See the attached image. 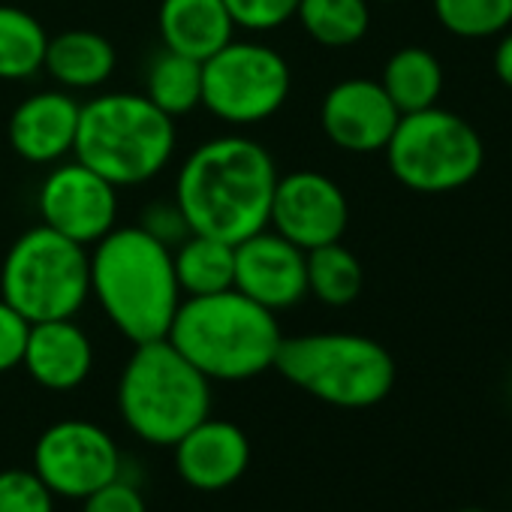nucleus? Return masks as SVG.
I'll return each instance as SVG.
<instances>
[{
	"instance_id": "1",
	"label": "nucleus",
	"mask_w": 512,
	"mask_h": 512,
	"mask_svg": "<svg viewBox=\"0 0 512 512\" xmlns=\"http://www.w3.org/2000/svg\"><path fill=\"white\" fill-rule=\"evenodd\" d=\"M278 166L269 148L247 136L202 142L178 169L175 205L190 232L229 244L269 226Z\"/></svg>"
},
{
	"instance_id": "2",
	"label": "nucleus",
	"mask_w": 512,
	"mask_h": 512,
	"mask_svg": "<svg viewBox=\"0 0 512 512\" xmlns=\"http://www.w3.org/2000/svg\"><path fill=\"white\" fill-rule=\"evenodd\" d=\"M91 296L130 344L166 338L181 305L172 247L145 226H115L94 244Z\"/></svg>"
},
{
	"instance_id": "3",
	"label": "nucleus",
	"mask_w": 512,
	"mask_h": 512,
	"mask_svg": "<svg viewBox=\"0 0 512 512\" xmlns=\"http://www.w3.org/2000/svg\"><path fill=\"white\" fill-rule=\"evenodd\" d=\"M169 344L208 380L238 383L275 368L284 341L275 311L238 290L181 299Z\"/></svg>"
},
{
	"instance_id": "4",
	"label": "nucleus",
	"mask_w": 512,
	"mask_h": 512,
	"mask_svg": "<svg viewBox=\"0 0 512 512\" xmlns=\"http://www.w3.org/2000/svg\"><path fill=\"white\" fill-rule=\"evenodd\" d=\"M118 410L139 440L175 446L211 416V380L169 338L133 344L118 380Z\"/></svg>"
},
{
	"instance_id": "5",
	"label": "nucleus",
	"mask_w": 512,
	"mask_h": 512,
	"mask_svg": "<svg viewBox=\"0 0 512 512\" xmlns=\"http://www.w3.org/2000/svg\"><path fill=\"white\" fill-rule=\"evenodd\" d=\"M175 151V118L145 94H100L79 112L73 154L112 181L136 187L157 178Z\"/></svg>"
},
{
	"instance_id": "6",
	"label": "nucleus",
	"mask_w": 512,
	"mask_h": 512,
	"mask_svg": "<svg viewBox=\"0 0 512 512\" xmlns=\"http://www.w3.org/2000/svg\"><path fill=\"white\" fill-rule=\"evenodd\" d=\"M275 371L284 380L341 410H365L395 386L392 353L365 335L314 332L284 338L275 356Z\"/></svg>"
},
{
	"instance_id": "7",
	"label": "nucleus",
	"mask_w": 512,
	"mask_h": 512,
	"mask_svg": "<svg viewBox=\"0 0 512 512\" xmlns=\"http://www.w3.org/2000/svg\"><path fill=\"white\" fill-rule=\"evenodd\" d=\"M91 296V256L85 244L46 223L22 232L4 256L0 299L28 323L70 320Z\"/></svg>"
},
{
	"instance_id": "8",
	"label": "nucleus",
	"mask_w": 512,
	"mask_h": 512,
	"mask_svg": "<svg viewBox=\"0 0 512 512\" xmlns=\"http://www.w3.org/2000/svg\"><path fill=\"white\" fill-rule=\"evenodd\" d=\"M383 151L395 181L416 193L461 190L485 163V145L473 124L440 106L401 115Z\"/></svg>"
},
{
	"instance_id": "9",
	"label": "nucleus",
	"mask_w": 512,
	"mask_h": 512,
	"mask_svg": "<svg viewBox=\"0 0 512 512\" xmlns=\"http://www.w3.org/2000/svg\"><path fill=\"white\" fill-rule=\"evenodd\" d=\"M293 73L281 52L229 40L202 61V106L226 124H260L290 97Z\"/></svg>"
},
{
	"instance_id": "10",
	"label": "nucleus",
	"mask_w": 512,
	"mask_h": 512,
	"mask_svg": "<svg viewBox=\"0 0 512 512\" xmlns=\"http://www.w3.org/2000/svg\"><path fill=\"white\" fill-rule=\"evenodd\" d=\"M121 470L124 461L112 434L85 419L49 425L34 449V473L55 497L85 500L91 491L118 479Z\"/></svg>"
},
{
	"instance_id": "11",
	"label": "nucleus",
	"mask_w": 512,
	"mask_h": 512,
	"mask_svg": "<svg viewBox=\"0 0 512 512\" xmlns=\"http://www.w3.org/2000/svg\"><path fill=\"white\" fill-rule=\"evenodd\" d=\"M115 184L73 160L55 166L40 187V217L49 229L76 244H97L115 229L118 196Z\"/></svg>"
},
{
	"instance_id": "12",
	"label": "nucleus",
	"mask_w": 512,
	"mask_h": 512,
	"mask_svg": "<svg viewBox=\"0 0 512 512\" xmlns=\"http://www.w3.org/2000/svg\"><path fill=\"white\" fill-rule=\"evenodd\" d=\"M269 223L296 247L314 250L344 238L350 223V202L329 175L299 169L284 178L278 175Z\"/></svg>"
},
{
	"instance_id": "13",
	"label": "nucleus",
	"mask_w": 512,
	"mask_h": 512,
	"mask_svg": "<svg viewBox=\"0 0 512 512\" xmlns=\"http://www.w3.org/2000/svg\"><path fill=\"white\" fill-rule=\"evenodd\" d=\"M256 305L269 311H287L308 296L305 250L278 235L260 229L235 244V284Z\"/></svg>"
},
{
	"instance_id": "14",
	"label": "nucleus",
	"mask_w": 512,
	"mask_h": 512,
	"mask_svg": "<svg viewBox=\"0 0 512 512\" xmlns=\"http://www.w3.org/2000/svg\"><path fill=\"white\" fill-rule=\"evenodd\" d=\"M401 112L374 79H344L329 88L320 106V124L329 142L350 154L383 151Z\"/></svg>"
},
{
	"instance_id": "15",
	"label": "nucleus",
	"mask_w": 512,
	"mask_h": 512,
	"mask_svg": "<svg viewBox=\"0 0 512 512\" xmlns=\"http://www.w3.org/2000/svg\"><path fill=\"white\" fill-rule=\"evenodd\" d=\"M178 476L199 491H220L235 485L250 464L247 434L226 419H202L175 446Z\"/></svg>"
},
{
	"instance_id": "16",
	"label": "nucleus",
	"mask_w": 512,
	"mask_h": 512,
	"mask_svg": "<svg viewBox=\"0 0 512 512\" xmlns=\"http://www.w3.org/2000/svg\"><path fill=\"white\" fill-rule=\"evenodd\" d=\"M82 103L67 91H40L22 100L10 118V145L28 163H58L73 154Z\"/></svg>"
},
{
	"instance_id": "17",
	"label": "nucleus",
	"mask_w": 512,
	"mask_h": 512,
	"mask_svg": "<svg viewBox=\"0 0 512 512\" xmlns=\"http://www.w3.org/2000/svg\"><path fill=\"white\" fill-rule=\"evenodd\" d=\"M22 365L43 389L70 392L88 380L94 365V347L85 329H79L73 317L31 323Z\"/></svg>"
},
{
	"instance_id": "18",
	"label": "nucleus",
	"mask_w": 512,
	"mask_h": 512,
	"mask_svg": "<svg viewBox=\"0 0 512 512\" xmlns=\"http://www.w3.org/2000/svg\"><path fill=\"white\" fill-rule=\"evenodd\" d=\"M157 28L163 49L208 61L232 40V19L223 0H160Z\"/></svg>"
},
{
	"instance_id": "19",
	"label": "nucleus",
	"mask_w": 512,
	"mask_h": 512,
	"mask_svg": "<svg viewBox=\"0 0 512 512\" xmlns=\"http://www.w3.org/2000/svg\"><path fill=\"white\" fill-rule=\"evenodd\" d=\"M115 61V46L103 34L73 28L49 37L43 70L70 91H91L112 79Z\"/></svg>"
},
{
	"instance_id": "20",
	"label": "nucleus",
	"mask_w": 512,
	"mask_h": 512,
	"mask_svg": "<svg viewBox=\"0 0 512 512\" xmlns=\"http://www.w3.org/2000/svg\"><path fill=\"white\" fill-rule=\"evenodd\" d=\"M181 296H214L235 284V244L190 232L172 253Z\"/></svg>"
},
{
	"instance_id": "21",
	"label": "nucleus",
	"mask_w": 512,
	"mask_h": 512,
	"mask_svg": "<svg viewBox=\"0 0 512 512\" xmlns=\"http://www.w3.org/2000/svg\"><path fill=\"white\" fill-rule=\"evenodd\" d=\"M380 85L401 115L422 112L437 106L443 94V67L428 49L404 46L386 61Z\"/></svg>"
},
{
	"instance_id": "22",
	"label": "nucleus",
	"mask_w": 512,
	"mask_h": 512,
	"mask_svg": "<svg viewBox=\"0 0 512 512\" xmlns=\"http://www.w3.org/2000/svg\"><path fill=\"white\" fill-rule=\"evenodd\" d=\"M308 266V296L320 299L329 308H347L359 299L365 272L359 256L341 241L305 250Z\"/></svg>"
},
{
	"instance_id": "23",
	"label": "nucleus",
	"mask_w": 512,
	"mask_h": 512,
	"mask_svg": "<svg viewBox=\"0 0 512 512\" xmlns=\"http://www.w3.org/2000/svg\"><path fill=\"white\" fill-rule=\"evenodd\" d=\"M49 34L22 7L0 4V79L22 82L43 70Z\"/></svg>"
},
{
	"instance_id": "24",
	"label": "nucleus",
	"mask_w": 512,
	"mask_h": 512,
	"mask_svg": "<svg viewBox=\"0 0 512 512\" xmlns=\"http://www.w3.org/2000/svg\"><path fill=\"white\" fill-rule=\"evenodd\" d=\"M145 97L169 118L202 106V64L172 49L157 52L145 76Z\"/></svg>"
},
{
	"instance_id": "25",
	"label": "nucleus",
	"mask_w": 512,
	"mask_h": 512,
	"mask_svg": "<svg viewBox=\"0 0 512 512\" xmlns=\"http://www.w3.org/2000/svg\"><path fill=\"white\" fill-rule=\"evenodd\" d=\"M296 19L314 43L347 49L368 34L371 10L368 0H299Z\"/></svg>"
},
{
	"instance_id": "26",
	"label": "nucleus",
	"mask_w": 512,
	"mask_h": 512,
	"mask_svg": "<svg viewBox=\"0 0 512 512\" xmlns=\"http://www.w3.org/2000/svg\"><path fill=\"white\" fill-rule=\"evenodd\" d=\"M443 31L461 40H488L512 28V0H434Z\"/></svg>"
},
{
	"instance_id": "27",
	"label": "nucleus",
	"mask_w": 512,
	"mask_h": 512,
	"mask_svg": "<svg viewBox=\"0 0 512 512\" xmlns=\"http://www.w3.org/2000/svg\"><path fill=\"white\" fill-rule=\"evenodd\" d=\"M0 512H55V494L34 470L0 473Z\"/></svg>"
},
{
	"instance_id": "28",
	"label": "nucleus",
	"mask_w": 512,
	"mask_h": 512,
	"mask_svg": "<svg viewBox=\"0 0 512 512\" xmlns=\"http://www.w3.org/2000/svg\"><path fill=\"white\" fill-rule=\"evenodd\" d=\"M223 4L232 25L253 34L284 28L299 10V0H223Z\"/></svg>"
},
{
	"instance_id": "29",
	"label": "nucleus",
	"mask_w": 512,
	"mask_h": 512,
	"mask_svg": "<svg viewBox=\"0 0 512 512\" xmlns=\"http://www.w3.org/2000/svg\"><path fill=\"white\" fill-rule=\"evenodd\" d=\"M82 512H148V506H145L142 491L130 479L118 476L106 482L103 488L91 491L82 500Z\"/></svg>"
},
{
	"instance_id": "30",
	"label": "nucleus",
	"mask_w": 512,
	"mask_h": 512,
	"mask_svg": "<svg viewBox=\"0 0 512 512\" xmlns=\"http://www.w3.org/2000/svg\"><path fill=\"white\" fill-rule=\"evenodd\" d=\"M28 332H31V323L13 305L0 299V374L22 365Z\"/></svg>"
},
{
	"instance_id": "31",
	"label": "nucleus",
	"mask_w": 512,
	"mask_h": 512,
	"mask_svg": "<svg viewBox=\"0 0 512 512\" xmlns=\"http://www.w3.org/2000/svg\"><path fill=\"white\" fill-rule=\"evenodd\" d=\"M494 76L512 91V28L500 34L497 52H494Z\"/></svg>"
},
{
	"instance_id": "32",
	"label": "nucleus",
	"mask_w": 512,
	"mask_h": 512,
	"mask_svg": "<svg viewBox=\"0 0 512 512\" xmlns=\"http://www.w3.org/2000/svg\"><path fill=\"white\" fill-rule=\"evenodd\" d=\"M461 512H488V509H476V506H470V509H461Z\"/></svg>"
},
{
	"instance_id": "33",
	"label": "nucleus",
	"mask_w": 512,
	"mask_h": 512,
	"mask_svg": "<svg viewBox=\"0 0 512 512\" xmlns=\"http://www.w3.org/2000/svg\"><path fill=\"white\" fill-rule=\"evenodd\" d=\"M380 4H398V0H380Z\"/></svg>"
}]
</instances>
